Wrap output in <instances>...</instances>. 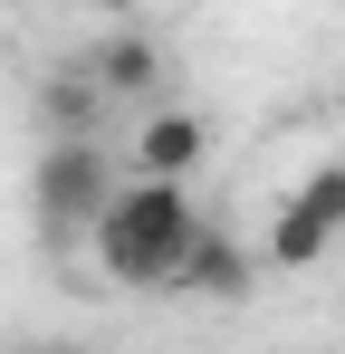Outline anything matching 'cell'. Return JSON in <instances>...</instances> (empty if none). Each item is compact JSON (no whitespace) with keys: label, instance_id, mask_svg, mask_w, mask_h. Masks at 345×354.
<instances>
[{"label":"cell","instance_id":"cell-1","mask_svg":"<svg viewBox=\"0 0 345 354\" xmlns=\"http://www.w3.org/2000/svg\"><path fill=\"white\" fill-rule=\"evenodd\" d=\"M211 230L192 182H115V201L96 211V268L115 288H172L182 249Z\"/></svg>","mask_w":345,"mask_h":354},{"label":"cell","instance_id":"cell-2","mask_svg":"<svg viewBox=\"0 0 345 354\" xmlns=\"http://www.w3.org/2000/svg\"><path fill=\"white\" fill-rule=\"evenodd\" d=\"M29 201H39V221L48 230H96V211L115 201V163L96 134H67L39 153V173H29Z\"/></svg>","mask_w":345,"mask_h":354},{"label":"cell","instance_id":"cell-3","mask_svg":"<svg viewBox=\"0 0 345 354\" xmlns=\"http://www.w3.org/2000/svg\"><path fill=\"white\" fill-rule=\"evenodd\" d=\"M336 239H345V163H317L269 221V268H317Z\"/></svg>","mask_w":345,"mask_h":354},{"label":"cell","instance_id":"cell-4","mask_svg":"<svg viewBox=\"0 0 345 354\" xmlns=\"http://www.w3.org/2000/svg\"><path fill=\"white\" fill-rule=\"evenodd\" d=\"M211 153V124L192 106H154L134 134V182H192V163Z\"/></svg>","mask_w":345,"mask_h":354},{"label":"cell","instance_id":"cell-5","mask_svg":"<svg viewBox=\"0 0 345 354\" xmlns=\"http://www.w3.org/2000/svg\"><path fill=\"white\" fill-rule=\"evenodd\" d=\"M77 67H87V77H96V96H106V106H115V96H154V86H163V48H154V39H144V29H115V39H96V48H87V58H77Z\"/></svg>","mask_w":345,"mask_h":354},{"label":"cell","instance_id":"cell-6","mask_svg":"<svg viewBox=\"0 0 345 354\" xmlns=\"http://www.w3.org/2000/svg\"><path fill=\"white\" fill-rule=\"evenodd\" d=\"M172 297H249V259H240L221 230H202L182 249V268H172Z\"/></svg>","mask_w":345,"mask_h":354},{"label":"cell","instance_id":"cell-7","mask_svg":"<svg viewBox=\"0 0 345 354\" xmlns=\"http://www.w3.org/2000/svg\"><path fill=\"white\" fill-rule=\"evenodd\" d=\"M96 115H106L96 77H87V67H67V77L48 86V144H67V134H96Z\"/></svg>","mask_w":345,"mask_h":354},{"label":"cell","instance_id":"cell-8","mask_svg":"<svg viewBox=\"0 0 345 354\" xmlns=\"http://www.w3.org/2000/svg\"><path fill=\"white\" fill-rule=\"evenodd\" d=\"M96 10H106V19H134V10H154V0H96Z\"/></svg>","mask_w":345,"mask_h":354},{"label":"cell","instance_id":"cell-9","mask_svg":"<svg viewBox=\"0 0 345 354\" xmlns=\"http://www.w3.org/2000/svg\"><path fill=\"white\" fill-rule=\"evenodd\" d=\"M39 354H87V345H39Z\"/></svg>","mask_w":345,"mask_h":354}]
</instances>
